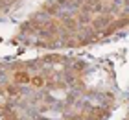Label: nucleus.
<instances>
[{
    "label": "nucleus",
    "instance_id": "obj_2",
    "mask_svg": "<svg viewBox=\"0 0 129 120\" xmlns=\"http://www.w3.org/2000/svg\"><path fill=\"white\" fill-rule=\"evenodd\" d=\"M30 83H33V85H37V87H41V85H44V80H43V78H41V76H35L33 80L30 81Z\"/></svg>",
    "mask_w": 129,
    "mask_h": 120
},
{
    "label": "nucleus",
    "instance_id": "obj_1",
    "mask_svg": "<svg viewBox=\"0 0 129 120\" xmlns=\"http://www.w3.org/2000/svg\"><path fill=\"white\" fill-rule=\"evenodd\" d=\"M13 78H15V81H17V83H30V81H31L30 74H28V72H22V70L15 72V74H13Z\"/></svg>",
    "mask_w": 129,
    "mask_h": 120
}]
</instances>
